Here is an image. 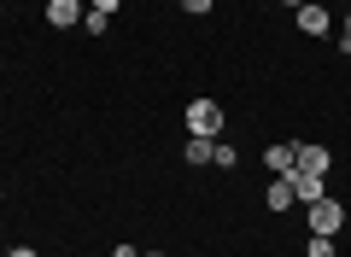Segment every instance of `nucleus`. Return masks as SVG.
Returning <instances> with one entry per match:
<instances>
[{
  "instance_id": "obj_1",
  "label": "nucleus",
  "mask_w": 351,
  "mask_h": 257,
  "mask_svg": "<svg viewBox=\"0 0 351 257\" xmlns=\"http://www.w3.org/2000/svg\"><path fill=\"white\" fill-rule=\"evenodd\" d=\"M182 123H188V135H199V140H223V106H217V99H188Z\"/></svg>"
},
{
  "instance_id": "obj_10",
  "label": "nucleus",
  "mask_w": 351,
  "mask_h": 257,
  "mask_svg": "<svg viewBox=\"0 0 351 257\" xmlns=\"http://www.w3.org/2000/svg\"><path fill=\"white\" fill-rule=\"evenodd\" d=\"M82 29H88V36H106V29H112V12H94V6H88V12H82Z\"/></svg>"
},
{
  "instance_id": "obj_2",
  "label": "nucleus",
  "mask_w": 351,
  "mask_h": 257,
  "mask_svg": "<svg viewBox=\"0 0 351 257\" xmlns=\"http://www.w3.org/2000/svg\"><path fill=\"white\" fill-rule=\"evenodd\" d=\"M339 228H346V205H339L334 193H322V199L311 205V234H328V240H334Z\"/></svg>"
},
{
  "instance_id": "obj_3",
  "label": "nucleus",
  "mask_w": 351,
  "mask_h": 257,
  "mask_svg": "<svg viewBox=\"0 0 351 257\" xmlns=\"http://www.w3.org/2000/svg\"><path fill=\"white\" fill-rule=\"evenodd\" d=\"M263 170L269 175H293L299 170V140H276V147L263 152Z\"/></svg>"
},
{
  "instance_id": "obj_18",
  "label": "nucleus",
  "mask_w": 351,
  "mask_h": 257,
  "mask_svg": "<svg viewBox=\"0 0 351 257\" xmlns=\"http://www.w3.org/2000/svg\"><path fill=\"white\" fill-rule=\"evenodd\" d=\"M346 36H351V12H346Z\"/></svg>"
},
{
  "instance_id": "obj_12",
  "label": "nucleus",
  "mask_w": 351,
  "mask_h": 257,
  "mask_svg": "<svg viewBox=\"0 0 351 257\" xmlns=\"http://www.w3.org/2000/svg\"><path fill=\"white\" fill-rule=\"evenodd\" d=\"M304 257H334V240H328V234H311V245H304Z\"/></svg>"
},
{
  "instance_id": "obj_9",
  "label": "nucleus",
  "mask_w": 351,
  "mask_h": 257,
  "mask_svg": "<svg viewBox=\"0 0 351 257\" xmlns=\"http://www.w3.org/2000/svg\"><path fill=\"white\" fill-rule=\"evenodd\" d=\"M182 158H188V164H211V158H217V140H199V135H188Z\"/></svg>"
},
{
  "instance_id": "obj_8",
  "label": "nucleus",
  "mask_w": 351,
  "mask_h": 257,
  "mask_svg": "<svg viewBox=\"0 0 351 257\" xmlns=\"http://www.w3.org/2000/svg\"><path fill=\"white\" fill-rule=\"evenodd\" d=\"M263 199H269V210H287V205H299V199H293V182H287V175H269Z\"/></svg>"
},
{
  "instance_id": "obj_17",
  "label": "nucleus",
  "mask_w": 351,
  "mask_h": 257,
  "mask_svg": "<svg viewBox=\"0 0 351 257\" xmlns=\"http://www.w3.org/2000/svg\"><path fill=\"white\" fill-rule=\"evenodd\" d=\"M281 6H293V12H299V6H304V0H281Z\"/></svg>"
},
{
  "instance_id": "obj_6",
  "label": "nucleus",
  "mask_w": 351,
  "mask_h": 257,
  "mask_svg": "<svg viewBox=\"0 0 351 257\" xmlns=\"http://www.w3.org/2000/svg\"><path fill=\"white\" fill-rule=\"evenodd\" d=\"M299 170H311V175H328V170H334V152H328L322 140H316V147H311V140H299Z\"/></svg>"
},
{
  "instance_id": "obj_16",
  "label": "nucleus",
  "mask_w": 351,
  "mask_h": 257,
  "mask_svg": "<svg viewBox=\"0 0 351 257\" xmlns=\"http://www.w3.org/2000/svg\"><path fill=\"white\" fill-rule=\"evenodd\" d=\"M112 257H141V252H135V245H117V252H112Z\"/></svg>"
},
{
  "instance_id": "obj_21",
  "label": "nucleus",
  "mask_w": 351,
  "mask_h": 257,
  "mask_svg": "<svg viewBox=\"0 0 351 257\" xmlns=\"http://www.w3.org/2000/svg\"><path fill=\"white\" fill-rule=\"evenodd\" d=\"M170 6H182V0H170Z\"/></svg>"
},
{
  "instance_id": "obj_19",
  "label": "nucleus",
  "mask_w": 351,
  "mask_h": 257,
  "mask_svg": "<svg viewBox=\"0 0 351 257\" xmlns=\"http://www.w3.org/2000/svg\"><path fill=\"white\" fill-rule=\"evenodd\" d=\"M141 257H164V252H141Z\"/></svg>"
},
{
  "instance_id": "obj_13",
  "label": "nucleus",
  "mask_w": 351,
  "mask_h": 257,
  "mask_svg": "<svg viewBox=\"0 0 351 257\" xmlns=\"http://www.w3.org/2000/svg\"><path fill=\"white\" fill-rule=\"evenodd\" d=\"M182 6H188L193 18H205V12H211V0H182Z\"/></svg>"
},
{
  "instance_id": "obj_15",
  "label": "nucleus",
  "mask_w": 351,
  "mask_h": 257,
  "mask_svg": "<svg viewBox=\"0 0 351 257\" xmlns=\"http://www.w3.org/2000/svg\"><path fill=\"white\" fill-rule=\"evenodd\" d=\"M6 257H36V245H12V252H6Z\"/></svg>"
},
{
  "instance_id": "obj_20",
  "label": "nucleus",
  "mask_w": 351,
  "mask_h": 257,
  "mask_svg": "<svg viewBox=\"0 0 351 257\" xmlns=\"http://www.w3.org/2000/svg\"><path fill=\"white\" fill-rule=\"evenodd\" d=\"M0 199H6V187H0Z\"/></svg>"
},
{
  "instance_id": "obj_5",
  "label": "nucleus",
  "mask_w": 351,
  "mask_h": 257,
  "mask_svg": "<svg viewBox=\"0 0 351 257\" xmlns=\"http://www.w3.org/2000/svg\"><path fill=\"white\" fill-rule=\"evenodd\" d=\"M287 182H293V199H299V205H316V199L328 193V182H322V175H311V170H293Z\"/></svg>"
},
{
  "instance_id": "obj_14",
  "label": "nucleus",
  "mask_w": 351,
  "mask_h": 257,
  "mask_svg": "<svg viewBox=\"0 0 351 257\" xmlns=\"http://www.w3.org/2000/svg\"><path fill=\"white\" fill-rule=\"evenodd\" d=\"M88 6H94V12H117V6H123V0H88Z\"/></svg>"
},
{
  "instance_id": "obj_11",
  "label": "nucleus",
  "mask_w": 351,
  "mask_h": 257,
  "mask_svg": "<svg viewBox=\"0 0 351 257\" xmlns=\"http://www.w3.org/2000/svg\"><path fill=\"white\" fill-rule=\"evenodd\" d=\"M211 164H217V170H234V164H240V152L228 147V140H217V158H211Z\"/></svg>"
},
{
  "instance_id": "obj_7",
  "label": "nucleus",
  "mask_w": 351,
  "mask_h": 257,
  "mask_svg": "<svg viewBox=\"0 0 351 257\" xmlns=\"http://www.w3.org/2000/svg\"><path fill=\"white\" fill-rule=\"evenodd\" d=\"M47 24L53 29H76L82 24V0H47Z\"/></svg>"
},
{
  "instance_id": "obj_4",
  "label": "nucleus",
  "mask_w": 351,
  "mask_h": 257,
  "mask_svg": "<svg viewBox=\"0 0 351 257\" xmlns=\"http://www.w3.org/2000/svg\"><path fill=\"white\" fill-rule=\"evenodd\" d=\"M299 29L304 36H328V29H334V12H328L322 0H304L299 6Z\"/></svg>"
}]
</instances>
